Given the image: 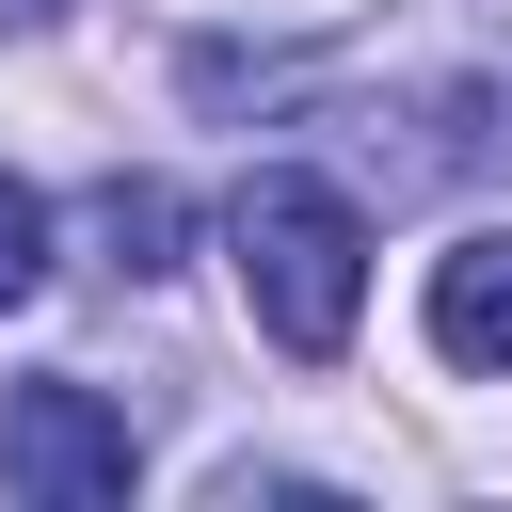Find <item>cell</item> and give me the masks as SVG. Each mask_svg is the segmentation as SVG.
<instances>
[{"mask_svg":"<svg viewBox=\"0 0 512 512\" xmlns=\"http://www.w3.org/2000/svg\"><path fill=\"white\" fill-rule=\"evenodd\" d=\"M432 352L448 368H512V224L432 256Z\"/></svg>","mask_w":512,"mask_h":512,"instance_id":"3","label":"cell"},{"mask_svg":"<svg viewBox=\"0 0 512 512\" xmlns=\"http://www.w3.org/2000/svg\"><path fill=\"white\" fill-rule=\"evenodd\" d=\"M224 256H240V288H256V320H272V352H304V368H336V352H352V304H368V208H352L336 176L256 160V176H240V208H224Z\"/></svg>","mask_w":512,"mask_h":512,"instance_id":"1","label":"cell"},{"mask_svg":"<svg viewBox=\"0 0 512 512\" xmlns=\"http://www.w3.org/2000/svg\"><path fill=\"white\" fill-rule=\"evenodd\" d=\"M144 448L96 384H16L0 400V496H48V512H128Z\"/></svg>","mask_w":512,"mask_h":512,"instance_id":"2","label":"cell"},{"mask_svg":"<svg viewBox=\"0 0 512 512\" xmlns=\"http://www.w3.org/2000/svg\"><path fill=\"white\" fill-rule=\"evenodd\" d=\"M32 288H48V208L0 176V304H32Z\"/></svg>","mask_w":512,"mask_h":512,"instance_id":"5","label":"cell"},{"mask_svg":"<svg viewBox=\"0 0 512 512\" xmlns=\"http://www.w3.org/2000/svg\"><path fill=\"white\" fill-rule=\"evenodd\" d=\"M96 240H112V272H128V288H144V272H176V192H160V176H112V192H96Z\"/></svg>","mask_w":512,"mask_h":512,"instance_id":"4","label":"cell"},{"mask_svg":"<svg viewBox=\"0 0 512 512\" xmlns=\"http://www.w3.org/2000/svg\"><path fill=\"white\" fill-rule=\"evenodd\" d=\"M0 16H48V0H0Z\"/></svg>","mask_w":512,"mask_h":512,"instance_id":"6","label":"cell"}]
</instances>
